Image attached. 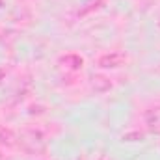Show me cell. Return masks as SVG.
Returning <instances> with one entry per match:
<instances>
[{
  "label": "cell",
  "instance_id": "obj_1",
  "mask_svg": "<svg viewBox=\"0 0 160 160\" xmlns=\"http://www.w3.org/2000/svg\"><path fill=\"white\" fill-rule=\"evenodd\" d=\"M121 62H123L121 54H112V56H104L101 60V65L102 67H116V65H119Z\"/></svg>",
  "mask_w": 160,
  "mask_h": 160
}]
</instances>
